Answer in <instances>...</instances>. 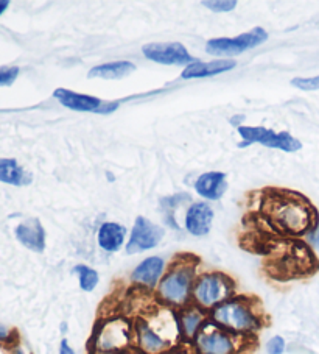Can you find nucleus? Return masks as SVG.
<instances>
[{
    "label": "nucleus",
    "instance_id": "obj_1",
    "mask_svg": "<svg viewBox=\"0 0 319 354\" xmlns=\"http://www.w3.org/2000/svg\"><path fill=\"white\" fill-rule=\"evenodd\" d=\"M274 234L299 237L310 234L318 222L315 206L302 194L280 187H265L254 214Z\"/></svg>",
    "mask_w": 319,
    "mask_h": 354
},
{
    "label": "nucleus",
    "instance_id": "obj_2",
    "mask_svg": "<svg viewBox=\"0 0 319 354\" xmlns=\"http://www.w3.org/2000/svg\"><path fill=\"white\" fill-rule=\"evenodd\" d=\"M200 274V259L193 254H177L167 267L155 290L156 301L164 308L180 310L192 304L195 281Z\"/></svg>",
    "mask_w": 319,
    "mask_h": 354
},
{
    "label": "nucleus",
    "instance_id": "obj_3",
    "mask_svg": "<svg viewBox=\"0 0 319 354\" xmlns=\"http://www.w3.org/2000/svg\"><path fill=\"white\" fill-rule=\"evenodd\" d=\"M215 325L243 339H254L265 326L262 304L254 297L235 295L209 314Z\"/></svg>",
    "mask_w": 319,
    "mask_h": 354
},
{
    "label": "nucleus",
    "instance_id": "obj_4",
    "mask_svg": "<svg viewBox=\"0 0 319 354\" xmlns=\"http://www.w3.org/2000/svg\"><path fill=\"white\" fill-rule=\"evenodd\" d=\"M134 323V350L140 354H164L177 346L173 335L180 339L176 323V310H171L168 317H162V322H155V317H137ZM182 345V344H181Z\"/></svg>",
    "mask_w": 319,
    "mask_h": 354
},
{
    "label": "nucleus",
    "instance_id": "obj_5",
    "mask_svg": "<svg viewBox=\"0 0 319 354\" xmlns=\"http://www.w3.org/2000/svg\"><path fill=\"white\" fill-rule=\"evenodd\" d=\"M134 348V323L126 317H109L98 323L89 340V354H111Z\"/></svg>",
    "mask_w": 319,
    "mask_h": 354
},
{
    "label": "nucleus",
    "instance_id": "obj_6",
    "mask_svg": "<svg viewBox=\"0 0 319 354\" xmlns=\"http://www.w3.org/2000/svg\"><path fill=\"white\" fill-rule=\"evenodd\" d=\"M237 295V284L234 278L228 273L209 270L200 272L198 278L195 281L192 303L200 309L211 314L220 304L231 300Z\"/></svg>",
    "mask_w": 319,
    "mask_h": 354
},
{
    "label": "nucleus",
    "instance_id": "obj_7",
    "mask_svg": "<svg viewBox=\"0 0 319 354\" xmlns=\"http://www.w3.org/2000/svg\"><path fill=\"white\" fill-rule=\"evenodd\" d=\"M248 342L249 339L231 334L209 319L190 348L193 354H242Z\"/></svg>",
    "mask_w": 319,
    "mask_h": 354
},
{
    "label": "nucleus",
    "instance_id": "obj_8",
    "mask_svg": "<svg viewBox=\"0 0 319 354\" xmlns=\"http://www.w3.org/2000/svg\"><path fill=\"white\" fill-rule=\"evenodd\" d=\"M279 258L276 259L274 272L282 273L284 278H294L300 274L311 273L316 267L315 254L311 248L302 241L285 239L279 241Z\"/></svg>",
    "mask_w": 319,
    "mask_h": 354
},
{
    "label": "nucleus",
    "instance_id": "obj_9",
    "mask_svg": "<svg viewBox=\"0 0 319 354\" xmlns=\"http://www.w3.org/2000/svg\"><path fill=\"white\" fill-rule=\"evenodd\" d=\"M238 134L242 136V142L238 147L244 149L253 144H260L263 147L276 149L287 151V153H294L302 149V142L288 131H274L268 130L265 127H238Z\"/></svg>",
    "mask_w": 319,
    "mask_h": 354
},
{
    "label": "nucleus",
    "instance_id": "obj_10",
    "mask_svg": "<svg viewBox=\"0 0 319 354\" xmlns=\"http://www.w3.org/2000/svg\"><path fill=\"white\" fill-rule=\"evenodd\" d=\"M268 41V33L265 28L254 27L249 32H244L238 35L237 38H215L207 41L206 52L212 57H222V58H232L238 57V55L244 53L251 48H255L257 46L263 44Z\"/></svg>",
    "mask_w": 319,
    "mask_h": 354
},
{
    "label": "nucleus",
    "instance_id": "obj_11",
    "mask_svg": "<svg viewBox=\"0 0 319 354\" xmlns=\"http://www.w3.org/2000/svg\"><path fill=\"white\" fill-rule=\"evenodd\" d=\"M164 236L165 230L161 225H156L144 216H137L130 233V239H128L125 245V252L126 254L148 252V250L156 248L162 242Z\"/></svg>",
    "mask_w": 319,
    "mask_h": 354
},
{
    "label": "nucleus",
    "instance_id": "obj_12",
    "mask_svg": "<svg viewBox=\"0 0 319 354\" xmlns=\"http://www.w3.org/2000/svg\"><path fill=\"white\" fill-rule=\"evenodd\" d=\"M53 97L61 105L79 113H95V114H109L119 108L120 102H103L98 97L89 94L73 93L70 89L58 88L55 89Z\"/></svg>",
    "mask_w": 319,
    "mask_h": 354
},
{
    "label": "nucleus",
    "instance_id": "obj_13",
    "mask_svg": "<svg viewBox=\"0 0 319 354\" xmlns=\"http://www.w3.org/2000/svg\"><path fill=\"white\" fill-rule=\"evenodd\" d=\"M142 53L146 59L164 66L187 67L195 63V58L181 42H153V44H145L142 47Z\"/></svg>",
    "mask_w": 319,
    "mask_h": 354
},
{
    "label": "nucleus",
    "instance_id": "obj_14",
    "mask_svg": "<svg viewBox=\"0 0 319 354\" xmlns=\"http://www.w3.org/2000/svg\"><path fill=\"white\" fill-rule=\"evenodd\" d=\"M167 267V262L161 256H148V258L140 261L136 266V268L130 274V279L136 288L155 292Z\"/></svg>",
    "mask_w": 319,
    "mask_h": 354
},
{
    "label": "nucleus",
    "instance_id": "obj_15",
    "mask_svg": "<svg viewBox=\"0 0 319 354\" xmlns=\"http://www.w3.org/2000/svg\"><path fill=\"white\" fill-rule=\"evenodd\" d=\"M209 322V314L206 310L200 309L195 304H188V306L176 310V323L177 331H180L181 344L182 345H192L196 335L204 328Z\"/></svg>",
    "mask_w": 319,
    "mask_h": 354
},
{
    "label": "nucleus",
    "instance_id": "obj_16",
    "mask_svg": "<svg viewBox=\"0 0 319 354\" xmlns=\"http://www.w3.org/2000/svg\"><path fill=\"white\" fill-rule=\"evenodd\" d=\"M212 222H213V209L211 205L206 203V201H195L188 206L186 212V222H184V227H186L187 233L196 237L207 236L212 230Z\"/></svg>",
    "mask_w": 319,
    "mask_h": 354
},
{
    "label": "nucleus",
    "instance_id": "obj_17",
    "mask_svg": "<svg viewBox=\"0 0 319 354\" xmlns=\"http://www.w3.org/2000/svg\"><path fill=\"white\" fill-rule=\"evenodd\" d=\"M237 66V61L234 58H218L212 61H195L193 64L187 66L182 71L181 77L184 80H195V78H207L215 77L224 72H229Z\"/></svg>",
    "mask_w": 319,
    "mask_h": 354
},
{
    "label": "nucleus",
    "instance_id": "obj_18",
    "mask_svg": "<svg viewBox=\"0 0 319 354\" xmlns=\"http://www.w3.org/2000/svg\"><path fill=\"white\" fill-rule=\"evenodd\" d=\"M16 239L23 247L32 250L35 253H42L46 250V230L39 222V218H27L19 223L14 230Z\"/></svg>",
    "mask_w": 319,
    "mask_h": 354
},
{
    "label": "nucleus",
    "instance_id": "obj_19",
    "mask_svg": "<svg viewBox=\"0 0 319 354\" xmlns=\"http://www.w3.org/2000/svg\"><path fill=\"white\" fill-rule=\"evenodd\" d=\"M195 191L202 198L217 201L228 191V178L223 172H206L195 181Z\"/></svg>",
    "mask_w": 319,
    "mask_h": 354
},
{
    "label": "nucleus",
    "instance_id": "obj_20",
    "mask_svg": "<svg viewBox=\"0 0 319 354\" xmlns=\"http://www.w3.org/2000/svg\"><path fill=\"white\" fill-rule=\"evenodd\" d=\"M98 247L106 253H117L126 245V228L115 222H104L98 228Z\"/></svg>",
    "mask_w": 319,
    "mask_h": 354
},
{
    "label": "nucleus",
    "instance_id": "obj_21",
    "mask_svg": "<svg viewBox=\"0 0 319 354\" xmlns=\"http://www.w3.org/2000/svg\"><path fill=\"white\" fill-rule=\"evenodd\" d=\"M137 67L131 61H111V63L98 64L92 67L88 74V78H102V80H120L131 75Z\"/></svg>",
    "mask_w": 319,
    "mask_h": 354
},
{
    "label": "nucleus",
    "instance_id": "obj_22",
    "mask_svg": "<svg viewBox=\"0 0 319 354\" xmlns=\"http://www.w3.org/2000/svg\"><path fill=\"white\" fill-rule=\"evenodd\" d=\"M33 176L21 167L13 158H0V183L11 186H27Z\"/></svg>",
    "mask_w": 319,
    "mask_h": 354
},
{
    "label": "nucleus",
    "instance_id": "obj_23",
    "mask_svg": "<svg viewBox=\"0 0 319 354\" xmlns=\"http://www.w3.org/2000/svg\"><path fill=\"white\" fill-rule=\"evenodd\" d=\"M72 273H75L78 277L79 289L83 292H94L97 289L98 283H100V274L89 266L78 264L72 268Z\"/></svg>",
    "mask_w": 319,
    "mask_h": 354
},
{
    "label": "nucleus",
    "instance_id": "obj_24",
    "mask_svg": "<svg viewBox=\"0 0 319 354\" xmlns=\"http://www.w3.org/2000/svg\"><path fill=\"white\" fill-rule=\"evenodd\" d=\"M201 3L213 13H229V11L235 10L238 5L237 0H204Z\"/></svg>",
    "mask_w": 319,
    "mask_h": 354
},
{
    "label": "nucleus",
    "instance_id": "obj_25",
    "mask_svg": "<svg viewBox=\"0 0 319 354\" xmlns=\"http://www.w3.org/2000/svg\"><path fill=\"white\" fill-rule=\"evenodd\" d=\"M19 342V335H17V331L14 329H10L8 326H5L0 323V345L13 348L14 345H17Z\"/></svg>",
    "mask_w": 319,
    "mask_h": 354
},
{
    "label": "nucleus",
    "instance_id": "obj_26",
    "mask_svg": "<svg viewBox=\"0 0 319 354\" xmlns=\"http://www.w3.org/2000/svg\"><path fill=\"white\" fill-rule=\"evenodd\" d=\"M291 86L298 88L300 91H319V75L318 77H310V78H293Z\"/></svg>",
    "mask_w": 319,
    "mask_h": 354
},
{
    "label": "nucleus",
    "instance_id": "obj_27",
    "mask_svg": "<svg viewBox=\"0 0 319 354\" xmlns=\"http://www.w3.org/2000/svg\"><path fill=\"white\" fill-rule=\"evenodd\" d=\"M267 353L268 354H284L285 353V339L282 335H273L271 339L267 342Z\"/></svg>",
    "mask_w": 319,
    "mask_h": 354
},
{
    "label": "nucleus",
    "instance_id": "obj_28",
    "mask_svg": "<svg viewBox=\"0 0 319 354\" xmlns=\"http://www.w3.org/2000/svg\"><path fill=\"white\" fill-rule=\"evenodd\" d=\"M19 75V67H7L0 69V86H10Z\"/></svg>",
    "mask_w": 319,
    "mask_h": 354
},
{
    "label": "nucleus",
    "instance_id": "obj_29",
    "mask_svg": "<svg viewBox=\"0 0 319 354\" xmlns=\"http://www.w3.org/2000/svg\"><path fill=\"white\" fill-rule=\"evenodd\" d=\"M164 354H193V351L188 345H177V346L171 348V350H168L167 353H164Z\"/></svg>",
    "mask_w": 319,
    "mask_h": 354
},
{
    "label": "nucleus",
    "instance_id": "obj_30",
    "mask_svg": "<svg viewBox=\"0 0 319 354\" xmlns=\"http://www.w3.org/2000/svg\"><path fill=\"white\" fill-rule=\"evenodd\" d=\"M58 354H77V353H75V350H73V348L69 345V340L63 339V340H61V344H59V351H58Z\"/></svg>",
    "mask_w": 319,
    "mask_h": 354
},
{
    "label": "nucleus",
    "instance_id": "obj_31",
    "mask_svg": "<svg viewBox=\"0 0 319 354\" xmlns=\"http://www.w3.org/2000/svg\"><path fill=\"white\" fill-rule=\"evenodd\" d=\"M309 236V241H310V243L313 247H316V248H319V225L318 227L311 231L310 234H307Z\"/></svg>",
    "mask_w": 319,
    "mask_h": 354
},
{
    "label": "nucleus",
    "instance_id": "obj_32",
    "mask_svg": "<svg viewBox=\"0 0 319 354\" xmlns=\"http://www.w3.org/2000/svg\"><path fill=\"white\" fill-rule=\"evenodd\" d=\"M10 7V2L8 0H0V16L5 13V10Z\"/></svg>",
    "mask_w": 319,
    "mask_h": 354
},
{
    "label": "nucleus",
    "instance_id": "obj_33",
    "mask_svg": "<svg viewBox=\"0 0 319 354\" xmlns=\"http://www.w3.org/2000/svg\"><path fill=\"white\" fill-rule=\"evenodd\" d=\"M242 119H244V115H237V118H232L231 119V124L232 125H238L242 122Z\"/></svg>",
    "mask_w": 319,
    "mask_h": 354
},
{
    "label": "nucleus",
    "instance_id": "obj_34",
    "mask_svg": "<svg viewBox=\"0 0 319 354\" xmlns=\"http://www.w3.org/2000/svg\"><path fill=\"white\" fill-rule=\"evenodd\" d=\"M111 354H140L137 350H126V351H120V353H111Z\"/></svg>",
    "mask_w": 319,
    "mask_h": 354
},
{
    "label": "nucleus",
    "instance_id": "obj_35",
    "mask_svg": "<svg viewBox=\"0 0 319 354\" xmlns=\"http://www.w3.org/2000/svg\"><path fill=\"white\" fill-rule=\"evenodd\" d=\"M0 354H7V350H5L3 345H0Z\"/></svg>",
    "mask_w": 319,
    "mask_h": 354
},
{
    "label": "nucleus",
    "instance_id": "obj_36",
    "mask_svg": "<svg viewBox=\"0 0 319 354\" xmlns=\"http://www.w3.org/2000/svg\"><path fill=\"white\" fill-rule=\"evenodd\" d=\"M61 331H63V333L67 331V325H66V323H63V325H61Z\"/></svg>",
    "mask_w": 319,
    "mask_h": 354
}]
</instances>
